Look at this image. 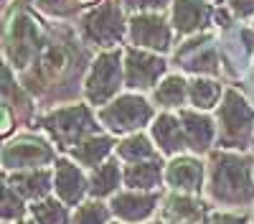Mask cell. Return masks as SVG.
Here are the masks:
<instances>
[{
	"label": "cell",
	"mask_w": 254,
	"mask_h": 224,
	"mask_svg": "<svg viewBox=\"0 0 254 224\" xmlns=\"http://www.w3.org/2000/svg\"><path fill=\"white\" fill-rule=\"evenodd\" d=\"M112 214L120 217L122 222H145L158 207V196L155 194H147V191H122L112 196Z\"/></svg>",
	"instance_id": "cell-15"
},
{
	"label": "cell",
	"mask_w": 254,
	"mask_h": 224,
	"mask_svg": "<svg viewBox=\"0 0 254 224\" xmlns=\"http://www.w3.org/2000/svg\"><path fill=\"white\" fill-rule=\"evenodd\" d=\"M127 38H130V44L137 46V49L165 54L168 49H171L173 26L163 18V10L132 13L130 26H127Z\"/></svg>",
	"instance_id": "cell-7"
},
{
	"label": "cell",
	"mask_w": 254,
	"mask_h": 224,
	"mask_svg": "<svg viewBox=\"0 0 254 224\" xmlns=\"http://www.w3.org/2000/svg\"><path fill=\"white\" fill-rule=\"evenodd\" d=\"M226 3L237 18H254V0H226Z\"/></svg>",
	"instance_id": "cell-32"
},
{
	"label": "cell",
	"mask_w": 254,
	"mask_h": 224,
	"mask_svg": "<svg viewBox=\"0 0 254 224\" xmlns=\"http://www.w3.org/2000/svg\"><path fill=\"white\" fill-rule=\"evenodd\" d=\"M117 153H120V158L127 160V163L147 160V158H158V155H160V150H158L145 135H140V133H135V135H130V138H125L120 146H117Z\"/></svg>",
	"instance_id": "cell-26"
},
{
	"label": "cell",
	"mask_w": 254,
	"mask_h": 224,
	"mask_svg": "<svg viewBox=\"0 0 254 224\" xmlns=\"http://www.w3.org/2000/svg\"><path fill=\"white\" fill-rule=\"evenodd\" d=\"M206 204L193 194L173 191L163 201V222L165 224H201L206 214Z\"/></svg>",
	"instance_id": "cell-17"
},
{
	"label": "cell",
	"mask_w": 254,
	"mask_h": 224,
	"mask_svg": "<svg viewBox=\"0 0 254 224\" xmlns=\"http://www.w3.org/2000/svg\"><path fill=\"white\" fill-rule=\"evenodd\" d=\"M208 196L216 204H239L254 199V183H252V168L247 155L234 153H214L208 166Z\"/></svg>",
	"instance_id": "cell-1"
},
{
	"label": "cell",
	"mask_w": 254,
	"mask_h": 224,
	"mask_svg": "<svg viewBox=\"0 0 254 224\" xmlns=\"http://www.w3.org/2000/svg\"><path fill=\"white\" fill-rule=\"evenodd\" d=\"M44 128L61 148H76L84 138H89L94 130V120L84 105L61 107L44 117Z\"/></svg>",
	"instance_id": "cell-5"
},
{
	"label": "cell",
	"mask_w": 254,
	"mask_h": 224,
	"mask_svg": "<svg viewBox=\"0 0 254 224\" xmlns=\"http://www.w3.org/2000/svg\"><path fill=\"white\" fill-rule=\"evenodd\" d=\"M13 189L18 194H23L28 199H41L46 196L51 189V173L44 168H26L18 171V176H13Z\"/></svg>",
	"instance_id": "cell-23"
},
{
	"label": "cell",
	"mask_w": 254,
	"mask_h": 224,
	"mask_svg": "<svg viewBox=\"0 0 254 224\" xmlns=\"http://www.w3.org/2000/svg\"><path fill=\"white\" fill-rule=\"evenodd\" d=\"M18 224H38V222H36V219H33V222H28V219H26V222H18Z\"/></svg>",
	"instance_id": "cell-35"
},
{
	"label": "cell",
	"mask_w": 254,
	"mask_h": 224,
	"mask_svg": "<svg viewBox=\"0 0 254 224\" xmlns=\"http://www.w3.org/2000/svg\"><path fill=\"white\" fill-rule=\"evenodd\" d=\"M206 224H247L244 217L239 214H226V212H216V214H211Z\"/></svg>",
	"instance_id": "cell-33"
},
{
	"label": "cell",
	"mask_w": 254,
	"mask_h": 224,
	"mask_svg": "<svg viewBox=\"0 0 254 224\" xmlns=\"http://www.w3.org/2000/svg\"><path fill=\"white\" fill-rule=\"evenodd\" d=\"M153 224H165V222H153Z\"/></svg>",
	"instance_id": "cell-36"
},
{
	"label": "cell",
	"mask_w": 254,
	"mask_h": 224,
	"mask_svg": "<svg viewBox=\"0 0 254 224\" xmlns=\"http://www.w3.org/2000/svg\"><path fill=\"white\" fill-rule=\"evenodd\" d=\"M74 224H107V209L99 201L81 204L74 214Z\"/></svg>",
	"instance_id": "cell-28"
},
{
	"label": "cell",
	"mask_w": 254,
	"mask_h": 224,
	"mask_svg": "<svg viewBox=\"0 0 254 224\" xmlns=\"http://www.w3.org/2000/svg\"><path fill=\"white\" fill-rule=\"evenodd\" d=\"M165 59L158 51L147 49H127L125 51V87L147 92L158 84V79L165 74Z\"/></svg>",
	"instance_id": "cell-9"
},
{
	"label": "cell",
	"mask_w": 254,
	"mask_h": 224,
	"mask_svg": "<svg viewBox=\"0 0 254 224\" xmlns=\"http://www.w3.org/2000/svg\"><path fill=\"white\" fill-rule=\"evenodd\" d=\"M252 122H254V107L247 105V99L237 89H229L219 107V135H216L219 146L244 148L252 133Z\"/></svg>",
	"instance_id": "cell-4"
},
{
	"label": "cell",
	"mask_w": 254,
	"mask_h": 224,
	"mask_svg": "<svg viewBox=\"0 0 254 224\" xmlns=\"http://www.w3.org/2000/svg\"><path fill=\"white\" fill-rule=\"evenodd\" d=\"M36 5L49 15H71L81 8L79 0H38Z\"/></svg>",
	"instance_id": "cell-29"
},
{
	"label": "cell",
	"mask_w": 254,
	"mask_h": 224,
	"mask_svg": "<svg viewBox=\"0 0 254 224\" xmlns=\"http://www.w3.org/2000/svg\"><path fill=\"white\" fill-rule=\"evenodd\" d=\"M211 5L206 0H173L171 3V26L178 36H196L211 20Z\"/></svg>",
	"instance_id": "cell-12"
},
{
	"label": "cell",
	"mask_w": 254,
	"mask_h": 224,
	"mask_svg": "<svg viewBox=\"0 0 254 224\" xmlns=\"http://www.w3.org/2000/svg\"><path fill=\"white\" fill-rule=\"evenodd\" d=\"M221 97V84L216 79H208L196 74V79L188 81V99L196 110H211L216 107V102Z\"/></svg>",
	"instance_id": "cell-24"
},
{
	"label": "cell",
	"mask_w": 254,
	"mask_h": 224,
	"mask_svg": "<svg viewBox=\"0 0 254 224\" xmlns=\"http://www.w3.org/2000/svg\"><path fill=\"white\" fill-rule=\"evenodd\" d=\"M176 59L183 64L186 72L193 74H219V54L211 46V36L208 33H196L190 36L186 44L176 51Z\"/></svg>",
	"instance_id": "cell-11"
},
{
	"label": "cell",
	"mask_w": 254,
	"mask_h": 224,
	"mask_svg": "<svg viewBox=\"0 0 254 224\" xmlns=\"http://www.w3.org/2000/svg\"><path fill=\"white\" fill-rule=\"evenodd\" d=\"M54 160V150L49 143L23 135L3 148V166L5 171H26V168H41V166H49Z\"/></svg>",
	"instance_id": "cell-10"
},
{
	"label": "cell",
	"mask_w": 254,
	"mask_h": 224,
	"mask_svg": "<svg viewBox=\"0 0 254 224\" xmlns=\"http://www.w3.org/2000/svg\"><path fill=\"white\" fill-rule=\"evenodd\" d=\"M150 135H153V140H155V148H158L163 155H178L183 148H188L181 115L160 112V115L155 117V122L150 125Z\"/></svg>",
	"instance_id": "cell-14"
},
{
	"label": "cell",
	"mask_w": 254,
	"mask_h": 224,
	"mask_svg": "<svg viewBox=\"0 0 254 224\" xmlns=\"http://www.w3.org/2000/svg\"><path fill=\"white\" fill-rule=\"evenodd\" d=\"M122 181V171L117 166V160L99 163L89 176V194L92 196H115Z\"/></svg>",
	"instance_id": "cell-22"
},
{
	"label": "cell",
	"mask_w": 254,
	"mask_h": 224,
	"mask_svg": "<svg viewBox=\"0 0 254 224\" xmlns=\"http://www.w3.org/2000/svg\"><path fill=\"white\" fill-rule=\"evenodd\" d=\"M112 140L104 138V135H89L84 138L76 148H71V155L81 163L84 168H97L99 163H104V158H107L112 153Z\"/></svg>",
	"instance_id": "cell-20"
},
{
	"label": "cell",
	"mask_w": 254,
	"mask_h": 224,
	"mask_svg": "<svg viewBox=\"0 0 254 224\" xmlns=\"http://www.w3.org/2000/svg\"><path fill=\"white\" fill-rule=\"evenodd\" d=\"M163 176H165V171L160 166V160H155V158L135 160L130 166H125V171H122L125 186H130L135 191H153Z\"/></svg>",
	"instance_id": "cell-19"
},
{
	"label": "cell",
	"mask_w": 254,
	"mask_h": 224,
	"mask_svg": "<svg viewBox=\"0 0 254 224\" xmlns=\"http://www.w3.org/2000/svg\"><path fill=\"white\" fill-rule=\"evenodd\" d=\"M97 117L112 133H130V130H140L145 122H150L153 107L140 94H122V97L107 102L104 107H99Z\"/></svg>",
	"instance_id": "cell-6"
},
{
	"label": "cell",
	"mask_w": 254,
	"mask_h": 224,
	"mask_svg": "<svg viewBox=\"0 0 254 224\" xmlns=\"http://www.w3.org/2000/svg\"><path fill=\"white\" fill-rule=\"evenodd\" d=\"M173 0H122V5L130 13H150V10H163Z\"/></svg>",
	"instance_id": "cell-30"
},
{
	"label": "cell",
	"mask_w": 254,
	"mask_h": 224,
	"mask_svg": "<svg viewBox=\"0 0 254 224\" xmlns=\"http://www.w3.org/2000/svg\"><path fill=\"white\" fill-rule=\"evenodd\" d=\"M31 214L38 224H66V207H61L54 199H44V201H33Z\"/></svg>",
	"instance_id": "cell-27"
},
{
	"label": "cell",
	"mask_w": 254,
	"mask_h": 224,
	"mask_svg": "<svg viewBox=\"0 0 254 224\" xmlns=\"http://www.w3.org/2000/svg\"><path fill=\"white\" fill-rule=\"evenodd\" d=\"M87 178H84L81 168L74 166L71 160H56V168H54V189L59 194V199L69 207H76L81 201V196L89 191L87 186Z\"/></svg>",
	"instance_id": "cell-16"
},
{
	"label": "cell",
	"mask_w": 254,
	"mask_h": 224,
	"mask_svg": "<svg viewBox=\"0 0 254 224\" xmlns=\"http://www.w3.org/2000/svg\"><path fill=\"white\" fill-rule=\"evenodd\" d=\"M23 214V201L15 196L13 186H5V199H3V217L5 219H15Z\"/></svg>",
	"instance_id": "cell-31"
},
{
	"label": "cell",
	"mask_w": 254,
	"mask_h": 224,
	"mask_svg": "<svg viewBox=\"0 0 254 224\" xmlns=\"http://www.w3.org/2000/svg\"><path fill=\"white\" fill-rule=\"evenodd\" d=\"M165 183L173 191L198 194L203 186V163L193 155H173L165 166Z\"/></svg>",
	"instance_id": "cell-13"
},
{
	"label": "cell",
	"mask_w": 254,
	"mask_h": 224,
	"mask_svg": "<svg viewBox=\"0 0 254 224\" xmlns=\"http://www.w3.org/2000/svg\"><path fill=\"white\" fill-rule=\"evenodd\" d=\"M122 81H125V56L120 46L102 49L92 61L87 79H84V97H87L89 105L104 107L120 92Z\"/></svg>",
	"instance_id": "cell-3"
},
{
	"label": "cell",
	"mask_w": 254,
	"mask_h": 224,
	"mask_svg": "<svg viewBox=\"0 0 254 224\" xmlns=\"http://www.w3.org/2000/svg\"><path fill=\"white\" fill-rule=\"evenodd\" d=\"M181 120H183V130H186V143L193 153H206L211 148V140H214L216 130L214 122L208 115H203V110H181Z\"/></svg>",
	"instance_id": "cell-18"
},
{
	"label": "cell",
	"mask_w": 254,
	"mask_h": 224,
	"mask_svg": "<svg viewBox=\"0 0 254 224\" xmlns=\"http://www.w3.org/2000/svg\"><path fill=\"white\" fill-rule=\"evenodd\" d=\"M5 3H8V0H5Z\"/></svg>",
	"instance_id": "cell-37"
},
{
	"label": "cell",
	"mask_w": 254,
	"mask_h": 224,
	"mask_svg": "<svg viewBox=\"0 0 254 224\" xmlns=\"http://www.w3.org/2000/svg\"><path fill=\"white\" fill-rule=\"evenodd\" d=\"M69 64V54L64 46H46L38 56V79L41 81H56Z\"/></svg>",
	"instance_id": "cell-25"
},
{
	"label": "cell",
	"mask_w": 254,
	"mask_h": 224,
	"mask_svg": "<svg viewBox=\"0 0 254 224\" xmlns=\"http://www.w3.org/2000/svg\"><path fill=\"white\" fill-rule=\"evenodd\" d=\"M130 20L125 18L122 0H102L97 8H92L79 23V33L87 44L97 49H115L127 36Z\"/></svg>",
	"instance_id": "cell-2"
},
{
	"label": "cell",
	"mask_w": 254,
	"mask_h": 224,
	"mask_svg": "<svg viewBox=\"0 0 254 224\" xmlns=\"http://www.w3.org/2000/svg\"><path fill=\"white\" fill-rule=\"evenodd\" d=\"M38 51V26L31 15L15 13L5 31V56L10 67L15 69H28Z\"/></svg>",
	"instance_id": "cell-8"
},
{
	"label": "cell",
	"mask_w": 254,
	"mask_h": 224,
	"mask_svg": "<svg viewBox=\"0 0 254 224\" xmlns=\"http://www.w3.org/2000/svg\"><path fill=\"white\" fill-rule=\"evenodd\" d=\"M153 97H155V105H160L165 110H171V107L181 110L186 105V99H188V81L178 74H168L155 87Z\"/></svg>",
	"instance_id": "cell-21"
},
{
	"label": "cell",
	"mask_w": 254,
	"mask_h": 224,
	"mask_svg": "<svg viewBox=\"0 0 254 224\" xmlns=\"http://www.w3.org/2000/svg\"><path fill=\"white\" fill-rule=\"evenodd\" d=\"M79 3H81V5H89V3H94V0H79Z\"/></svg>",
	"instance_id": "cell-34"
}]
</instances>
